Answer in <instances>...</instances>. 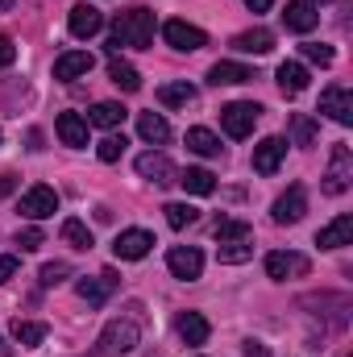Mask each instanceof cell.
Listing matches in <instances>:
<instances>
[{"mask_svg": "<svg viewBox=\"0 0 353 357\" xmlns=\"http://www.w3.org/2000/svg\"><path fill=\"white\" fill-rule=\"evenodd\" d=\"M108 46H112V50H121V46H129V50H150V46H154V13H150V8H129V13H121L117 25H112Z\"/></svg>", "mask_w": 353, "mask_h": 357, "instance_id": "6da1fadb", "label": "cell"}, {"mask_svg": "<svg viewBox=\"0 0 353 357\" xmlns=\"http://www.w3.org/2000/svg\"><path fill=\"white\" fill-rule=\"evenodd\" d=\"M137 320H112L104 333H100V345H96V357H121L137 345Z\"/></svg>", "mask_w": 353, "mask_h": 357, "instance_id": "7a4b0ae2", "label": "cell"}, {"mask_svg": "<svg viewBox=\"0 0 353 357\" xmlns=\"http://www.w3.org/2000/svg\"><path fill=\"white\" fill-rule=\"evenodd\" d=\"M353 183V150L345 142H337L333 146V154H329V171H324V191L329 195H345Z\"/></svg>", "mask_w": 353, "mask_h": 357, "instance_id": "3957f363", "label": "cell"}, {"mask_svg": "<svg viewBox=\"0 0 353 357\" xmlns=\"http://www.w3.org/2000/svg\"><path fill=\"white\" fill-rule=\"evenodd\" d=\"M258 116H262V108L250 104V100H233V104L220 108V125H225L229 137H250L254 125H258Z\"/></svg>", "mask_w": 353, "mask_h": 357, "instance_id": "277c9868", "label": "cell"}, {"mask_svg": "<svg viewBox=\"0 0 353 357\" xmlns=\"http://www.w3.org/2000/svg\"><path fill=\"white\" fill-rule=\"evenodd\" d=\"M308 270H312V258H308V254H299V250H274V254H266V274H270L274 282L303 278Z\"/></svg>", "mask_w": 353, "mask_h": 357, "instance_id": "5b68a950", "label": "cell"}, {"mask_svg": "<svg viewBox=\"0 0 353 357\" xmlns=\"http://www.w3.org/2000/svg\"><path fill=\"white\" fill-rule=\"evenodd\" d=\"M17 212H21L25 220H46V216H54V212H59V191H54V187H46V183H38V187H29V191L21 195Z\"/></svg>", "mask_w": 353, "mask_h": 357, "instance_id": "8992f818", "label": "cell"}, {"mask_svg": "<svg viewBox=\"0 0 353 357\" xmlns=\"http://www.w3.org/2000/svg\"><path fill=\"white\" fill-rule=\"evenodd\" d=\"M137 175L142 178H150V183H158V187H171V183H179V171H175V162L163 154V150H146V154H137Z\"/></svg>", "mask_w": 353, "mask_h": 357, "instance_id": "52a82bcc", "label": "cell"}, {"mask_svg": "<svg viewBox=\"0 0 353 357\" xmlns=\"http://www.w3.org/2000/svg\"><path fill=\"white\" fill-rule=\"evenodd\" d=\"M303 212H308V191H303L299 183H291V187L274 199V208H270L274 225H299V220H303Z\"/></svg>", "mask_w": 353, "mask_h": 357, "instance_id": "ba28073f", "label": "cell"}, {"mask_svg": "<svg viewBox=\"0 0 353 357\" xmlns=\"http://www.w3.org/2000/svg\"><path fill=\"white\" fill-rule=\"evenodd\" d=\"M150 250H154V233H146V229H125V233H117V241H112V254H117L121 262H142Z\"/></svg>", "mask_w": 353, "mask_h": 357, "instance_id": "9c48e42d", "label": "cell"}, {"mask_svg": "<svg viewBox=\"0 0 353 357\" xmlns=\"http://www.w3.org/2000/svg\"><path fill=\"white\" fill-rule=\"evenodd\" d=\"M167 270L183 278V282H191V278H200L204 274V254L195 250V245H171L167 250Z\"/></svg>", "mask_w": 353, "mask_h": 357, "instance_id": "30bf717a", "label": "cell"}, {"mask_svg": "<svg viewBox=\"0 0 353 357\" xmlns=\"http://www.w3.org/2000/svg\"><path fill=\"white\" fill-rule=\"evenodd\" d=\"M316 112H324L329 121H337V125H353V96L350 88H341V84H333V88L320 91V108Z\"/></svg>", "mask_w": 353, "mask_h": 357, "instance_id": "8fae6325", "label": "cell"}, {"mask_svg": "<svg viewBox=\"0 0 353 357\" xmlns=\"http://www.w3.org/2000/svg\"><path fill=\"white\" fill-rule=\"evenodd\" d=\"M163 38H167V46H175V50H204V46H208V33H204L200 25H187V21H167V25H163Z\"/></svg>", "mask_w": 353, "mask_h": 357, "instance_id": "7c38bea8", "label": "cell"}, {"mask_svg": "<svg viewBox=\"0 0 353 357\" xmlns=\"http://www.w3.org/2000/svg\"><path fill=\"white\" fill-rule=\"evenodd\" d=\"M117 282H121V278H117L112 270H100L96 278H84L75 291H80V299H84V303H91V307H104V303H108V295L117 291Z\"/></svg>", "mask_w": 353, "mask_h": 357, "instance_id": "4fadbf2b", "label": "cell"}, {"mask_svg": "<svg viewBox=\"0 0 353 357\" xmlns=\"http://www.w3.org/2000/svg\"><path fill=\"white\" fill-rule=\"evenodd\" d=\"M283 158H287V142L283 137H262L254 146V171L258 175H274L283 167Z\"/></svg>", "mask_w": 353, "mask_h": 357, "instance_id": "5bb4252c", "label": "cell"}, {"mask_svg": "<svg viewBox=\"0 0 353 357\" xmlns=\"http://www.w3.org/2000/svg\"><path fill=\"white\" fill-rule=\"evenodd\" d=\"M283 25H287L291 33H312V29L320 25V13H316V4H308V0H291V4L283 8Z\"/></svg>", "mask_w": 353, "mask_h": 357, "instance_id": "9a60e30c", "label": "cell"}, {"mask_svg": "<svg viewBox=\"0 0 353 357\" xmlns=\"http://www.w3.org/2000/svg\"><path fill=\"white\" fill-rule=\"evenodd\" d=\"M316 245L320 250H345V245H353V216L350 212H341L333 225H324L316 233Z\"/></svg>", "mask_w": 353, "mask_h": 357, "instance_id": "2e32d148", "label": "cell"}, {"mask_svg": "<svg viewBox=\"0 0 353 357\" xmlns=\"http://www.w3.org/2000/svg\"><path fill=\"white\" fill-rule=\"evenodd\" d=\"M67 29H71L75 38H96V33L104 29V13H100L96 4H75L71 17H67Z\"/></svg>", "mask_w": 353, "mask_h": 357, "instance_id": "e0dca14e", "label": "cell"}, {"mask_svg": "<svg viewBox=\"0 0 353 357\" xmlns=\"http://www.w3.org/2000/svg\"><path fill=\"white\" fill-rule=\"evenodd\" d=\"M91 67H96V59H91L88 50H67V54H59V59H54V79L71 84V79L88 75Z\"/></svg>", "mask_w": 353, "mask_h": 357, "instance_id": "ac0fdd59", "label": "cell"}, {"mask_svg": "<svg viewBox=\"0 0 353 357\" xmlns=\"http://www.w3.org/2000/svg\"><path fill=\"white\" fill-rule=\"evenodd\" d=\"M54 133H59V142L71 146V150H84V146H88V121H84L80 112H63V116L54 121Z\"/></svg>", "mask_w": 353, "mask_h": 357, "instance_id": "d6986e66", "label": "cell"}, {"mask_svg": "<svg viewBox=\"0 0 353 357\" xmlns=\"http://www.w3.org/2000/svg\"><path fill=\"white\" fill-rule=\"evenodd\" d=\"M250 79H254V71L246 63H216L208 71V84L212 88H233V84H250Z\"/></svg>", "mask_w": 353, "mask_h": 357, "instance_id": "ffe728a7", "label": "cell"}, {"mask_svg": "<svg viewBox=\"0 0 353 357\" xmlns=\"http://www.w3.org/2000/svg\"><path fill=\"white\" fill-rule=\"evenodd\" d=\"M137 133H142V142H150V146H167V142H171V125H167L163 112H142V116H137Z\"/></svg>", "mask_w": 353, "mask_h": 357, "instance_id": "44dd1931", "label": "cell"}, {"mask_svg": "<svg viewBox=\"0 0 353 357\" xmlns=\"http://www.w3.org/2000/svg\"><path fill=\"white\" fill-rule=\"evenodd\" d=\"M274 79H278L283 96H299V91H308V84H312V71H308L303 63H283Z\"/></svg>", "mask_w": 353, "mask_h": 357, "instance_id": "7402d4cb", "label": "cell"}, {"mask_svg": "<svg viewBox=\"0 0 353 357\" xmlns=\"http://www.w3.org/2000/svg\"><path fill=\"white\" fill-rule=\"evenodd\" d=\"M175 328H179V337H183L187 345H208V337H212V324H208L200 312H183Z\"/></svg>", "mask_w": 353, "mask_h": 357, "instance_id": "603a6c76", "label": "cell"}, {"mask_svg": "<svg viewBox=\"0 0 353 357\" xmlns=\"http://www.w3.org/2000/svg\"><path fill=\"white\" fill-rule=\"evenodd\" d=\"M233 50H241V54H270L274 50V33L270 29H246V33H237L233 38Z\"/></svg>", "mask_w": 353, "mask_h": 357, "instance_id": "cb8c5ba5", "label": "cell"}, {"mask_svg": "<svg viewBox=\"0 0 353 357\" xmlns=\"http://www.w3.org/2000/svg\"><path fill=\"white\" fill-rule=\"evenodd\" d=\"M121 121H125V108L117 100H100V104H91V112H88V125H96V129H117Z\"/></svg>", "mask_w": 353, "mask_h": 357, "instance_id": "d4e9b609", "label": "cell"}, {"mask_svg": "<svg viewBox=\"0 0 353 357\" xmlns=\"http://www.w3.org/2000/svg\"><path fill=\"white\" fill-rule=\"evenodd\" d=\"M179 183H183V191H191V195H212V191H216V175L204 171V167H187V171L179 175Z\"/></svg>", "mask_w": 353, "mask_h": 357, "instance_id": "484cf974", "label": "cell"}, {"mask_svg": "<svg viewBox=\"0 0 353 357\" xmlns=\"http://www.w3.org/2000/svg\"><path fill=\"white\" fill-rule=\"evenodd\" d=\"M187 150H195V154H204V158H216V154H220V137H216L212 129L195 125V129H187Z\"/></svg>", "mask_w": 353, "mask_h": 357, "instance_id": "4316f807", "label": "cell"}, {"mask_svg": "<svg viewBox=\"0 0 353 357\" xmlns=\"http://www.w3.org/2000/svg\"><path fill=\"white\" fill-rule=\"evenodd\" d=\"M191 100H195V88L187 79H175V84H163L158 88V104H167V108H187Z\"/></svg>", "mask_w": 353, "mask_h": 357, "instance_id": "83f0119b", "label": "cell"}, {"mask_svg": "<svg viewBox=\"0 0 353 357\" xmlns=\"http://www.w3.org/2000/svg\"><path fill=\"white\" fill-rule=\"evenodd\" d=\"M63 241H67L71 250H91V245H96L91 229L84 225V220H75V216H67V220H63Z\"/></svg>", "mask_w": 353, "mask_h": 357, "instance_id": "f1b7e54d", "label": "cell"}, {"mask_svg": "<svg viewBox=\"0 0 353 357\" xmlns=\"http://www.w3.org/2000/svg\"><path fill=\"white\" fill-rule=\"evenodd\" d=\"M216 241L220 245H241V241H254V229L246 220H220L216 225Z\"/></svg>", "mask_w": 353, "mask_h": 357, "instance_id": "f546056e", "label": "cell"}, {"mask_svg": "<svg viewBox=\"0 0 353 357\" xmlns=\"http://www.w3.org/2000/svg\"><path fill=\"white\" fill-rule=\"evenodd\" d=\"M108 79H112L121 91H137V88H142L137 67H129V63H121V59H112V63H108Z\"/></svg>", "mask_w": 353, "mask_h": 357, "instance_id": "4dcf8cb0", "label": "cell"}, {"mask_svg": "<svg viewBox=\"0 0 353 357\" xmlns=\"http://www.w3.org/2000/svg\"><path fill=\"white\" fill-rule=\"evenodd\" d=\"M287 129H291V142H295V146H316V133H320V129H316V121H312V116L295 112V116L287 121Z\"/></svg>", "mask_w": 353, "mask_h": 357, "instance_id": "1f68e13d", "label": "cell"}, {"mask_svg": "<svg viewBox=\"0 0 353 357\" xmlns=\"http://www.w3.org/2000/svg\"><path fill=\"white\" fill-rule=\"evenodd\" d=\"M13 337H17L25 349H33V345L46 341V324H42V320H17V324H13Z\"/></svg>", "mask_w": 353, "mask_h": 357, "instance_id": "d6a6232c", "label": "cell"}, {"mask_svg": "<svg viewBox=\"0 0 353 357\" xmlns=\"http://www.w3.org/2000/svg\"><path fill=\"white\" fill-rule=\"evenodd\" d=\"M216 258H220L225 266L250 262V258H254V241H241V245H216Z\"/></svg>", "mask_w": 353, "mask_h": 357, "instance_id": "836d02e7", "label": "cell"}, {"mask_svg": "<svg viewBox=\"0 0 353 357\" xmlns=\"http://www.w3.org/2000/svg\"><path fill=\"white\" fill-rule=\"evenodd\" d=\"M163 212H167V225H171V229H191V225H195V216H200L191 204H167Z\"/></svg>", "mask_w": 353, "mask_h": 357, "instance_id": "e575fe53", "label": "cell"}, {"mask_svg": "<svg viewBox=\"0 0 353 357\" xmlns=\"http://www.w3.org/2000/svg\"><path fill=\"white\" fill-rule=\"evenodd\" d=\"M125 146H129V142H125V137H117V133H112V137H104V142H100V146H96V158H100V162H117V158H121V154H125Z\"/></svg>", "mask_w": 353, "mask_h": 357, "instance_id": "d590c367", "label": "cell"}, {"mask_svg": "<svg viewBox=\"0 0 353 357\" xmlns=\"http://www.w3.org/2000/svg\"><path fill=\"white\" fill-rule=\"evenodd\" d=\"M13 241L21 245V254H33V250H42V245H46V233L29 225V229H17V237H13Z\"/></svg>", "mask_w": 353, "mask_h": 357, "instance_id": "8d00e7d4", "label": "cell"}, {"mask_svg": "<svg viewBox=\"0 0 353 357\" xmlns=\"http://www.w3.org/2000/svg\"><path fill=\"white\" fill-rule=\"evenodd\" d=\"M303 59L316 63V67H333L337 54H333V46H324V42H308V46H303Z\"/></svg>", "mask_w": 353, "mask_h": 357, "instance_id": "74e56055", "label": "cell"}, {"mask_svg": "<svg viewBox=\"0 0 353 357\" xmlns=\"http://www.w3.org/2000/svg\"><path fill=\"white\" fill-rule=\"evenodd\" d=\"M38 278H42V287H59L63 278H71V262H46Z\"/></svg>", "mask_w": 353, "mask_h": 357, "instance_id": "f35d334b", "label": "cell"}, {"mask_svg": "<svg viewBox=\"0 0 353 357\" xmlns=\"http://www.w3.org/2000/svg\"><path fill=\"white\" fill-rule=\"evenodd\" d=\"M13 59H17V46H13V38L0 33V67H13Z\"/></svg>", "mask_w": 353, "mask_h": 357, "instance_id": "ab89813d", "label": "cell"}, {"mask_svg": "<svg viewBox=\"0 0 353 357\" xmlns=\"http://www.w3.org/2000/svg\"><path fill=\"white\" fill-rule=\"evenodd\" d=\"M13 274H17V258H13V254H4V258H0V287H4Z\"/></svg>", "mask_w": 353, "mask_h": 357, "instance_id": "60d3db41", "label": "cell"}, {"mask_svg": "<svg viewBox=\"0 0 353 357\" xmlns=\"http://www.w3.org/2000/svg\"><path fill=\"white\" fill-rule=\"evenodd\" d=\"M246 357H270V349L262 341H246Z\"/></svg>", "mask_w": 353, "mask_h": 357, "instance_id": "b9f144b4", "label": "cell"}, {"mask_svg": "<svg viewBox=\"0 0 353 357\" xmlns=\"http://www.w3.org/2000/svg\"><path fill=\"white\" fill-rule=\"evenodd\" d=\"M13 187H17V175L4 171V175H0V195H13Z\"/></svg>", "mask_w": 353, "mask_h": 357, "instance_id": "7bdbcfd3", "label": "cell"}, {"mask_svg": "<svg viewBox=\"0 0 353 357\" xmlns=\"http://www.w3.org/2000/svg\"><path fill=\"white\" fill-rule=\"evenodd\" d=\"M270 4H274V0H246V8H250V13H266Z\"/></svg>", "mask_w": 353, "mask_h": 357, "instance_id": "ee69618b", "label": "cell"}, {"mask_svg": "<svg viewBox=\"0 0 353 357\" xmlns=\"http://www.w3.org/2000/svg\"><path fill=\"white\" fill-rule=\"evenodd\" d=\"M0 357H13V349H8V341L0 337Z\"/></svg>", "mask_w": 353, "mask_h": 357, "instance_id": "f6af8a7d", "label": "cell"}, {"mask_svg": "<svg viewBox=\"0 0 353 357\" xmlns=\"http://www.w3.org/2000/svg\"><path fill=\"white\" fill-rule=\"evenodd\" d=\"M308 4H329V0H308Z\"/></svg>", "mask_w": 353, "mask_h": 357, "instance_id": "bcb514c9", "label": "cell"}]
</instances>
